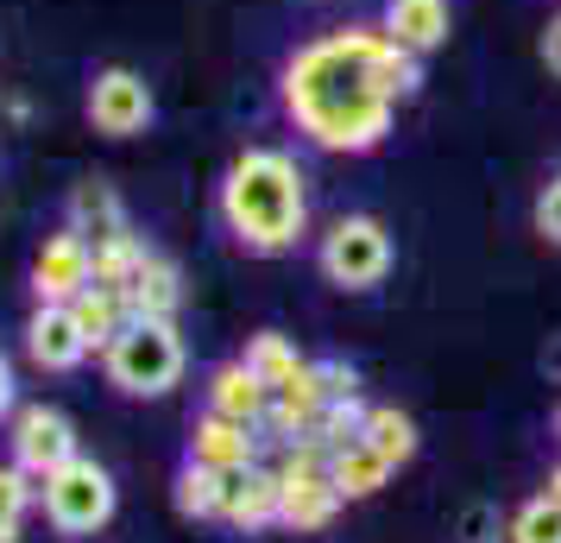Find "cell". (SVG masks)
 Instances as JSON below:
<instances>
[{
    "label": "cell",
    "instance_id": "cell-1",
    "mask_svg": "<svg viewBox=\"0 0 561 543\" xmlns=\"http://www.w3.org/2000/svg\"><path fill=\"white\" fill-rule=\"evenodd\" d=\"M391 32L341 26L290 57L284 70V108L322 152H373L391 133V95L379 82V52Z\"/></svg>",
    "mask_w": 561,
    "mask_h": 543
},
{
    "label": "cell",
    "instance_id": "cell-2",
    "mask_svg": "<svg viewBox=\"0 0 561 543\" xmlns=\"http://www.w3.org/2000/svg\"><path fill=\"white\" fill-rule=\"evenodd\" d=\"M304 171H297V158L290 152H272V146H259V152L233 158L228 183H221V222L233 228L240 247H253V253H284L297 234H304Z\"/></svg>",
    "mask_w": 561,
    "mask_h": 543
},
{
    "label": "cell",
    "instance_id": "cell-3",
    "mask_svg": "<svg viewBox=\"0 0 561 543\" xmlns=\"http://www.w3.org/2000/svg\"><path fill=\"white\" fill-rule=\"evenodd\" d=\"M102 354H107V380L127 392V398H158V392H171L183 380L178 323H146V316H133Z\"/></svg>",
    "mask_w": 561,
    "mask_h": 543
},
{
    "label": "cell",
    "instance_id": "cell-4",
    "mask_svg": "<svg viewBox=\"0 0 561 543\" xmlns=\"http://www.w3.org/2000/svg\"><path fill=\"white\" fill-rule=\"evenodd\" d=\"M38 499H45V518L64 538H89V531H102L107 518H114V480H107V467L82 462V455H70L57 474H45Z\"/></svg>",
    "mask_w": 561,
    "mask_h": 543
},
{
    "label": "cell",
    "instance_id": "cell-5",
    "mask_svg": "<svg viewBox=\"0 0 561 543\" xmlns=\"http://www.w3.org/2000/svg\"><path fill=\"white\" fill-rule=\"evenodd\" d=\"M322 272L341 291H373L391 272V234L373 215H341L322 240Z\"/></svg>",
    "mask_w": 561,
    "mask_h": 543
},
{
    "label": "cell",
    "instance_id": "cell-6",
    "mask_svg": "<svg viewBox=\"0 0 561 543\" xmlns=\"http://www.w3.org/2000/svg\"><path fill=\"white\" fill-rule=\"evenodd\" d=\"M77 455V430H70V417L51 411V405H26V411L13 417V467H26L32 480H45L57 467Z\"/></svg>",
    "mask_w": 561,
    "mask_h": 543
},
{
    "label": "cell",
    "instance_id": "cell-7",
    "mask_svg": "<svg viewBox=\"0 0 561 543\" xmlns=\"http://www.w3.org/2000/svg\"><path fill=\"white\" fill-rule=\"evenodd\" d=\"M95 285V247H89V234L64 228L51 234L45 247H38V265H32V291H38V304H70L77 291Z\"/></svg>",
    "mask_w": 561,
    "mask_h": 543
},
{
    "label": "cell",
    "instance_id": "cell-8",
    "mask_svg": "<svg viewBox=\"0 0 561 543\" xmlns=\"http://www.w3.org/2000/svg\"><path fill=\"white\" fill-rule=\"evenodd\" d=\"M89 121H95V133H107V139L146 133L152 127V89H146V77H133V70H102V77L89 82Z\"/></svg>",
    "mask_w": 561,
    "mask_h": 543
},
{
    "label": "cell",
    "instance_id": "cell-9",
    "mask_svg": "<svg viewBox=\"0 0 561 543\" xmlns=\"http://www.w3.org/2000/svg\"><path fill=\"white\" fill-rule=\"evenodd\" d=\"M278 506H284V480L272 467H228L221 474V518L233 531H259V524H278Z\"/></svg>",
    "mask_w": 561,
    "mask_h": 543
},
{
    "label": "cell",
    "instance_id": "cell-10",
    "mask_svg": "<svg viewBox=\"0 0 561 543\" xmlns=\"http://www.w3.org/2000/svg\"><path fill=\"white\" fill-rule=\"evenodd\" d=\"M26 354H32V366H45V373H70V366H82L89 341H82L70 304H38V316L26 323Z\"/></svg>",
    "mask_w": 561,
    "mask_h": 543
},
{
    "label": "cell",
    "instance_id": "cell-11",
    "mask_svg": "<svg viewBox=\"0 0 561 543\" xmlns=\"http://www.w3.org/2000/svg\"><path fill=\"white\" fill-rule=\"evenodd\" d=\"M190 462L215 467V474H228V467H253L259 462L253 423H233V417H221V411H203L196 417V430H190Z\"/></svg>",
    "mask_w": 561,
    "mask_h": 543
},
{
    "label": "cell",
    "instance_id": "cell-12",
    "mask_svg": "<svg viewBox=\"0 0 561 543\" xmlns=\"http://www.w3.org/2000/svg\"><path fill=\"white\" fill-rule=\"evenodd\" d=\"M278 480H284L278 524H290V531H322V524L341 512V499H347V493L334 487L329 467H309V474H278Z\"/></svg>",
    "mask_w": 561,
    "mask_h": 543
},
{
    "label": "cell",
    "instance_id": "cell-13",
    "mask_svg": "<svg viewBox=\"0 0 561 543\" xmlns=\"http://www.w3.org/2000/svg\"><path fill=\"white\" fill-rule=\"evenodd\" d=\"M208 411H221L233 417V423H265V411H272V386L259 380L247 361H228V366H215V380H208Z\"/></svg>",
    "mask_w": 561,
    "mask_h": 543
},
{
    "label": "cell",
    "instance_id": "cell-14",
    "mask_svg": "<svg viewBox=\"0 0 561 543\" xmlns=\"http://www.w3.org/2000/svg\"><path fill=\"white\" fill-rule=\"evenodd\" d=\"M448 26H455L448 0H385V32L416 57L435 52V45H448Z\"/></svg>",
    "mask_w": 561,
    "mask_h": 543
},
{
    "label": "cell",
    "instance_id": "cell-15",
    "mask_svg": "<svg viewBox=\"0 0 561 543\" xmlns=\"http://www.w3.org/2000/svg\"><path fill=\"white\" fill-rule=\"evenodd\" d=\"M127 304H133V316H146V323H171V316L183 310L178 265H171L164 253H146L139 272H133V285H127Z\"/></svg>",
    "mask_w": 561,
    "mask_h": 543
},
{
    "label": "cell",
    "instance_id": "cell-16",
    "mask_svg": "<svg viewBox=\"0 0 561 543\" xmlns=\"http://www.w3.org/2000/svg\"><path fill=\"white\" fill-rule=\"evenodd\" d=\"M70 228L89 234V247H102V240H121V234H133V228H127V208H121V196H114L107 183H95V178L70 190Z\"/></svg>",
    "mask_w": 561,
    "mask_h": 543
},
{
    "label": "cell",
    "instance_id": "cell-17",
    "mask_svg": "<svg viewBox=\"0 0 561 543\" xmlns=\"http://www.w3.org/2000/svg\"><path fill=\"white\" fill-rule=\"evenodd\" d=\"M70 316H77V329L89 348H107V341L121 336L133 323V304H127V291H107V285H89L70 297Z\"/></svg>",
    "mask_w": 561,
    "mask_h": 543
},
{
    "label": "cell",
    "instance_id": "cell-18",
    "mask_svg": "<svg viewBox=\"0 0 561 543\" xmlns=\"http://www.w3.org/2000/svg\"><path fill=\"white\" fill-rule=\"evenodd\" d=\"M329 474H334V487L347 493V499H366V493H379L385 480H391V462H385L366 437H354V442H341V449L329 455Z\"/></svg>",
    "mask_w": 561,
    "mask_h": 543
},
{
    "label": "cell",
    "instance_id": "cell-19",
    "mask_svg": "<svg viewBox=\"0 0 561 543\" xmlns=\"http://www.w3.org/2000/svg\"><path fill=\"white\" fill-rule=\"evenodd\" d=\"M359 437L373 442V449H379V455H385L391 467H404L410 455H416V423H410L404 411H391V405L366 411V430H359Z\"/></svg>",
    "mask_w": 561,
    "mask_h": 543
},
{
    "label": "cell",
    "instance_id": "cell-20",
    "mask_svg": "<svg viewBox=\"0 0 561 543\" xmlns=\"http://www.w3.org/2000/svg\"><path fill=\"white\" fill-rule=\"evenodd\" d=\"M178 512L190 518H221V474L203 462H183L178 474Z\"/></svg>",
    "mask_w": 561,
    "mask_h": 543
},
{
    "label": "cell",
    "instance_id": "cell-21",
    "mask_svg": "<svg viewBox=\"0 0 561 543\" xmlns=\"http://www.w3.org/2000/svg\"><path fill=\"white\" fill-rule=\"evenodd\" d=\"M240 361L253 366V373L265 380V386H284V380H290V373L304 366V361H297V348H290L284 336H253V348H247Z\"/></svg>",
    "mask_w": 561,
    "mask_h": 543
},
{
    "label": "cell",
    "instance_id": "cell-22",
    "mask_svg": "<svg viewBox=\"0 0 561 543\" xmlns=\"http://www.w3.org/2000/svg\"><path fill=\"white\" fill-rule=\"evenodd\" d=\"M26 506H32V474L26 467H0V543H20Z\"/></svg>",
    "mask_w": 561,
    "mask_h": 543
},
{
    "label": "cell",
    "instance_id": "cell-23",
    "mask_svg": "<svg viewBox=\"0 0 561 543\" xmlns=\"http://www.w3.org/2000/svg\"><path fill=\"white\" fill-rule=\"evenodd\" d=\"M511 543H561V506L549 499V493H542V499H530V506L517 512Z\"/></svg>",
    "mask_w": 561,
    "mask_h": 543
},
{
    "label": "cell",
    "instance_id": "cell-24",
    "mask_svg": "<svg viewBox=\"0 0 561 543\" xmlns=\"http://www.w3.org/2000/svg\"><path fill=\"white\" fill-rule=\"evenodd\" d=\"M316 373H322V398H329V405H347V398H354V392H359L354 366H341V361H322V366H316Z\"/></svg>",
    "mask_w": 561,
    "mask_h": 543
},
{
    "label": "cell",
    "instance_id": "cell-25",
    "mask_svg": "<svg viewBox=\"0 0 561 543\" xmlns=\"http://www.w3.org/2000/svg\"><path fill=\"white\" fill-rule=\"evenodd\" d=\"M536 228L549 234V240H561V178L536 196Z\"/></svg>",
    "mask_w": 561,
    "mask_h": 543
},
{
    "label": "cell",
    "instance_id": "cell-26",
    "mask_svg": "<svg viewBox=\"0 0 561 543\" xmlns=\"http://www.w3.org/2000/svg\"><path fill=\"white\" fill-rule=\"evenodd\" d=\"M542 64H549V70L561 77V13L549 20V32H542Z\"/></svg>",
    "mask_w": 561,
    "mask_h": 543
},
{
    "label": "cell",
    "instance_id": "cell-27",
    "mask_svg": "<svg viewBox=\"0 0 561 543\" xmlns=\"http://www.w3.org/2000/svg\"><path fill=\"white\" fill-rule=\"evenodd\" d=\"M13 411V366L0 361V417Z\"/></svg>",
    "mask_w": 561,
    "mask_h": 543
},
{
    "label": "cell",
    "instance_id": "cell-28",
    "mask_svg": "<svg viewBox=\"0 0 561 543\" xmlns=\"http://www.w3.org/2000/svg\"><path fill=\"white\" fill-rule=\"evenodd\" d=\"M467 543H492L485 538V512H467Z\"/></svg>",
    "mask_w": 561,
    "mask_h": 543
},
{
    "label": "cell",
    "instance_id": "cell-29",
    "mask_svg": "<svg viewBox=\"0 0 561 543\" xmlns=\"http://www.w3.org/2000/svg\"><path fill=\"white\" fill-rule=\"evenodd\" d=\"M549 499H556V506H561V467H556V474H549Z\"/></svg>",
    "mask_w": 561,
    "mask_h": 543
}]
</instances>
